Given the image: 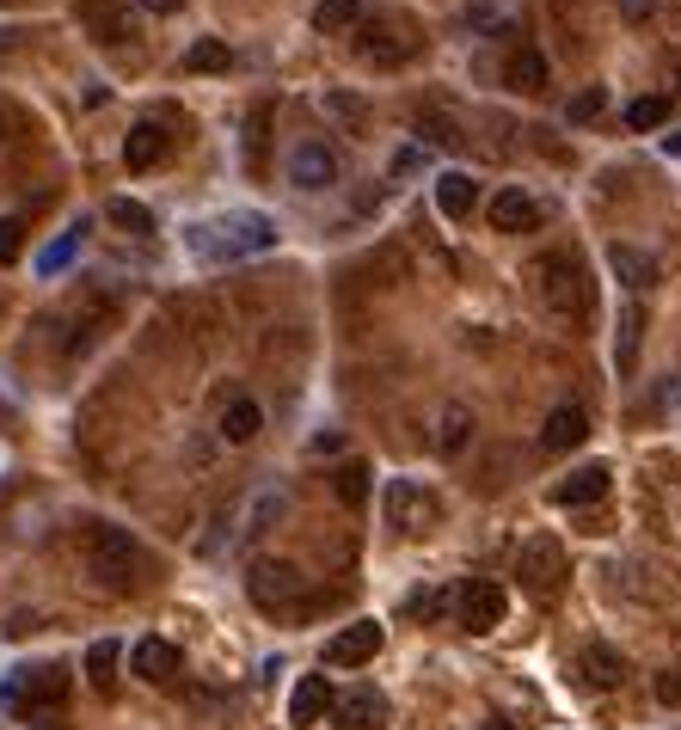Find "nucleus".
Masks as SVG:
<instances>
[{"instance_id":"obj_23","label":"nucleus","mask_w":681,"mask_h":730,"mask_svg":"<svg viewBox=\"0 0 681 730\" xmlns=\"http://www.w3.org/2000/svg\"><path fill=\"white\" fill-rule=\"evenodd\" d=\"M264 430V412H258V399H233L228 412H221V436H228L233 449H246L252 436Z\"/></svg>"},{"instance_id":"obj_16","label":"nucleus","mask_w":681,"mask_h":730,"mask_svg":"<svg viewBox=\"0 0 681 730\" xmlns=\"http://www.w3.org/2000/svg\"><path fill=\"white\" fill-rule=\"evenodd\" d=\"M129 663H136L141 682H154V687L178 682V651H172L166 638H141L136 651H129Z\"/></svg>"},{"instance_id":"obj_43","label":"nucleus","mask_w":681,"mask_h":730,"mask_svg":"<svg viewBox=\"0 0 681 730\" xmlns=\"http://www.w3.org/2000/svg\"><path fill=\"white\" fill-rule=\"evenodd\" d=\"M7 49H13V32H0V56H7Z\"/></svg>"},{"instance_id":"obj_22","label":"nucleus","mask_w":681,"mask_h":730,"mask_svg":"<svg viewBox=\"0 0 681 730\" xmlns=\"http://www.w3.org/2000/svg\"><path fill=\"white\" fill-rule=\"evenodd\" d=\"M466 436H473V412L466 405H442L436 412V454H461Z\"/></svg>"},{"instance_id":"obj_6","label":"nucleus","mask_w":681,"mask_h":730,"mask_svg":"<svg viewBox=\"0 0 681 730\" xmlns=\"http://www.w3.org/2000/svg\"><path fill=\"white\" fill-rule=\"evenodd\" d=\"M504 607H510V595L497 590L492 577H473V583L454 590V621H461L466 633H497V626H504Z\"/></svg>"},{"instance_id":"obj_31","label":"nucleus","mask_w":681,"mask_h":730,"mask_svg":"<svg viewBox=\"0 0 681 730\" xmlns=\"http://www.w3.org/2000/svg\"><path fill=\"white\" fill-rule=\"evenodd\" d=\"M638 326H645V320H638V308L620 313V344H614V362H620V369H633V362H638Z\"/></svg>"},{"instance_id":"obj_1","label":"nucleus","mask_w":681,"mask_h":730,"mask_svg":"<svg viewBox=\"0 0 681 730\" xmlns=\"http://www.w3.org/2000/svg\"><path fill=\"white\" fill-rule=\"evenodd\" d=\"M534 282H541L546 313H558V320H589V277H584V265H577V258L546 252L541 265H534Z\"/></svg>"},{"instance_id":"obj_26","label":"nucleus","mask_w":681,"mask_h":730,"mask_svg":"<svg viewBox=\"0 0 681 730\" xmlns=\"http://www.w3.org/2000/svg\"><path fill=\"white\" fill-rule=\"evenodd\" d=\"M362 19V0H320V13H313V32H350V25H357Z\"/></svg>"},{"instance_id":"obj_8","label":"nucleus","mask_w":681,"mask_h":730,"mask_svg":"<svg viewBox=\"0 0 681 730\" xmlns=\"http://www.w3.org/2000/svg\"><path fill=\"white\" fill-rule=\"evenodd\" d=\"M388 522L400 534H424L436 522V498L418 479H388Z\"/></svg>"},{"instance_id":"obj_27","label":"nucleus","mask_w":681,"mask_h":730,"mask_svg":"<svg viewBox=\"0 0 681 730\" xmlns=\"http://www.w3.org/2000/svg\"><path fill=\"white\" fill-rule=\"evenodd\" d=\"M86 675H93L99 694H111V687H117V645H111V638H99L93 651H86Z\"/></svg>"},{"instance_id":"obj_7","label":"nucleus","mask_w":681,"mask_h":730,"mask_svg":"<svg viewBox=\"0 0 681 730\" xmlns=\"http://www.w3.org/2000/svg\"><path fill=\"white\" fill-rule=\"evenodd\" d=\"M246 590H252V602H258V607H295V595L308 590V577L295 571L289 559H252Z\"/></svg>"},{"instance_id":"obj_17","label":"nucleus","mask_w":681,"mask_h":730,"mask_svg":"<svg viewBox=\"0 0 681 730\" xmlns=\"http://www.w3.org/2000/svg\"><path fill=\"white\" fill-rule=\"evenodd\" d=\"M332 682H325V675H301V682H295V694H289V718L295 725H320L325 712H332Z\"/></svg>"},{"instance_id":"obj_21","label":"nucleus","mask_w":681,"mask_h":730,"mask_svg":"<svg viewBox=\"0 0 681 730\" xmlns=\"http://www.w3.org/2000/svg\"><path fill=\"white\" fill-rule=\"evenodd\" d=\"M473 197H480V185H473L466 172H442V178H436V209H442L449 221L473 216Z\"/></svg>"},{"instance_id":"obj_4","label":"nucleus","mask_w":681,"mask_h":730,"mask_svg":"<svg viewBox=\"0 0 681 730\" xmlns=\"http://www.w3.org/2000/svg\"><path fill=\"white\" fill-rule=\"evenodd\" d=\"M68 669L62 663H37V669H13V682L0 687V706L7 712H49L68 699Z\"/></svg>"},{"instance_id":"obj_2","label":"nucleus","mask_w":681,"mask_h":730,"mask_svg":"<svg viewBox=\"0 0 681 730\" xmlns=\"http://www.w3.org/2000/svg\"><path fill=\"white\" fill-rule=\"evenodd\" d=\"M264 246H277V228L264 216H252V209L197 228V252H209V258H240V252H264Z\"/></svg>"},{"instance_id":"obj_9","label":"nucleus","mask_w":681,"mask_h":730,"mask_svg":"<svg viewBox=\"0 0 681 730\" xmlns=\"http://www.w3.org/2000/svg\"><path fill=\"white\" fill-rule=\"evenodd\" d=\"M289 185H301V190L338 185V154H332L325 141H301V148L289 154Z\"/></svg>"},{"instance_id":"obj_38","label":"nucleus","mask_w":681,"mask_h":730,"mask_svg":"<svg viewBox=\"0 0 681 730\" xmlns=\"http://www.w3.org/2000/svg\"><path fill=\"white\" fill-rule=\"evenodd\" d=\"M80 233H86V228H68V233H62V240H56V246H49V252H44V270H62V265H68V258H74V246H80Z\"/></svg>"},{"instance_id":"obj_25","label":"nucleus","mask_w":681,"mask_h":730,"mask_svg":"<svg viewBox=\"0 0 681 730\" xmlns=\"http://www.w3.org/2000/svg\"><path fill=\"white\" fill-rule=\"evenodd\" d=\"M282 510H289V498H282V491H258V498H252V510H246V529H240V541H258V534L270 529Z\"/></svg>"},{"instance_id":"obj_3","label":"nucleus","mask_w":681,"mask_h":730,"mask_svg":"<svg viewBox=\"0 0 681 730\" xmlns=\"http://www.w3.org/2000/svg\"><path fill=\"white\" fill-rule=\"evenodd\" d=\"M136 565H141V553L124 529H111V522H93V529H86V571H93L105 590H129Z\"/></svg>"},{"instance_id":"obj_19","label":"nucleus","mask_w":681,"mask_h":730,"mask_svg":"<svg viewBox=\"0 0 681 730\" xmlns=\"http://www.w3.org/2000/svg\"><path fill=\"white\" fill-rule=\"evenodd\" d=\"M589 436V418L577 412V405H558L553 418H546V430H541V449L546 454H565V449H577Z\"/></svg>"},{"instance_id":"obj_41","label":"nucleus","mask_w":681,"mask_h":730,"mask_svg":"<svg viewBox=\"0 0 681 730\" xmlns=\"http://www.w3.org/2000/svg\"><path fill=\"white\" fill-rule=\"evenodd\" d=\"M19 129V117H13V105H0V148H7V136Z\"/></svg>"},{"instance_id":"obj_18","label":"nucleus","mask_w":681,"mask_h":730,"mask_svg":"<svg viewBox=\"0 0 681 730\" xmlns=\"http://www.w3.org/2000/svg\"><path fill=\"white\" fill-rule=\"evenodd\" d=\"M166 148H172V136L160 124H136V129H129V141H124V166L129 172H148V166L166 160Z\"/></svg>"},{"instance_id":"obj_37","label":"nucleus","mask_w":681,"mask_h":730,"mask_svg":"<svg viewBox=\"0 0 681 730\" xmlns=\"http://www.w3.org/2000/svg\"><path fill=\"white\" fill-rule=\"evenodd\" d=\"M19 246H25V221H13V216H7V221H0V265H13V258H19Z\"/></svg>"},{"instance_id":"obj_32","label":"nucleus","mask_w":681,"mask_h":730,"mask_svg":"<svg viewBox=\"0 0 681 730\" xmlns=\"http://www.w3.org/2000/svg\"><path fill=\"white\" fill-rule=\"evenodd\" d=\"M185 68H197V74H216V68H228V44H221V37H203V44H191Z\"/></svg>"},{"instance_id":"obj_5","label":"nucleus","mask_w":681,"mask_h":730,"mask_svg":"<svg viewBox=\"0 0 681 730\" xmlns=\"http://www.w3.org/2000/svg\"><path fill=\"white\" fill-rule=\"evenodd\" d=\"M516 577H522V590L534 595V602H553L558 583H565V546H558L553 534L522 541V553H516Z\"/></svg>"},{"instance_id":"obj_28","label":"nucleus","mask_w":681,"mask_h":730,"mask_svg":"<svg viewBox=\"0 0 681 730\" xmlns=\"http://www.w3.org/2000/svg\"><path fill=\"white\" fill-rule=\"evenodd\" d=\"M449 607H454V590H442V583H436V590L405 595V614H412V621H442Z\"/></svg>"},{"instance_id":"obj_36","label":"nucleus","mask_w":681,"mask_h":730,"mask_svg":"<svg viewBox=\"0 0 681 730\" xmlns=\"http://www.w3.org/2000/svg\"><path fill=\"white\" fill-rule=\"evenodd\" d=\"M418 129H424V136H430V141H436V148H461V129H454V124H449V117H442V111H430V117H424V124H418Z\"/></svg>"},{"instance_id":"obj_33","label":"nucleus","mask_w":681,"mask_h":730,"mask_svg":"<svg viewBox=\"0 0 681 730\" xmlns=\"http://www.w3.org/2000/svg\"><path fill=\"white\" fill-rule=\"evenodd\" d=\"M325 111H332V117H338L350 136H362V117H369V111H362L357 93H325Z\"/></svg>"},{"instance_id":"obj_15","label":"nucleus","mask_w":681,"mask_h":730,"mask_svg":"<svg viewBox=\"0 0 681 730\" xmlns=\"http://www.w3.org/2000/svg\"><path fill=\"white\" fill-rule=\"evenodd\" d=\"M577 675H584L589 687H620L626 682V657L614 651V645H584V651H577Z\"/></svg>"},{"instance_id":"obj_20","label":"nucleus","mask_w":681,"mask_h":730,"mask_svg":"<svg viewBox=\"0 0 681 730\" xmlns=\"http://www.w3.org/2000/svg\"><path fill=\"white\" fill-rule=\"evenodd\" d=\"M608 270H614L626 289H638V296H645L650 282H657V265H650L638 246H608Z\"/></svg>"},{"instance_id":"obj_30","label":"nucleus","mask_w":681,"mask_h":730,"mask_svg":"<svg viewBox=\"0 0 681 730\" xmlns=\"http://www.w3.org/2000/svg\"><path fill=\"white\" fill-rule=\"evenodd\" d=\"M111 221H117L124 233H136V240H148V233H154V216H148L141 202H129V197H117V202H111Z\"/></svg>"},{"instance_id":"obj_40","label":"nucleus","mask_w":681,"mask_h":730,"mask_svg":"<svg viewBox=\"0 0 681 730\" xmlns=\"http://www.w3.org/2000/svg\"><path fill=\"white\" fill-rule=\"evenodd\" d=\"M657 694H663V699H681V669H663V675H657Z\"/></svg>"},{"instance_id":"obj_14","label":"nucleus","mask_w":681,"mask_h":730,"mask_svg":"<svg viewBox=\"0 0 681 730\" xmlns=\"http://www.w3.org/2000/svg\"><path fill=\"white\" fill-rule=\"evenodd\" d=\"M541 216H546V209H541L534 197H528L522 185H510V190H497V197H492V228H497V233L541 228Z\"/></svg>"},{"instance_id":"obj_45","label":"nucleus","mask_w":681,"mask_h":730,"mask_svg":"<svg viewBox=\"0 0 681 730\" xmlns=\"http://www.w3.org/2000/svg\"><path fill=\"white\" fill-rule=\"evenodd\" d=\"M663 148H669V154H681V136H669V141H663Z\"/></svg>"},{"instance_id":"obj_11","label":"nucleus","mask_w":681,"mask_h":730,"mask_svg":"<svg viewBox=\"0 0 681 730\" xmlns=\"http://www.w3.org/2000/svg\"><path fill=\"white\" fill-rule=\"evenodd\" d=\"M374 651H381V626L357 621V626H344V633L325 645V663H332V669H357V663H369Z\"/></svg>"},{"instance_id":"obj_29","label":"nucleus","mask_w":681,"mask_h":730,"mask_svg":"<svg viewBox=\"0 0 681 730\" xmlns=\"http://www.w3.org/2000/svg\"><path fill=\"white\" fill-rule=\"evenodd\" d=\"M338 498L350 503V510H362V503H369V466H362V461H344L338 466Z\"/></svg>"},{"instance_id":"obj_13","label":"nucleus","mask_w":681,"mask_h":730,"mask_svg":"<svg viewBox=\"0 0 681 730\" xmlns=\"http://www.w3.org/2000/svg\"><path fill=\"white\" fill-rule=\"evenodd\" d=\"M608 485H614V473H608L602 461H589V466H577L572 479L553 491V503L558 510H584V503H602L608 498Z\"/></svg>"},{"instance_id":"obj_10","label":"nucleus","mask_w":681,"mask_h":730,"mask_svg":"<svg viewBox=\"0 0 681 730\" xmlns=\"http://www.w3.org/2000/svg\"><path fill=\"white\" fill-rule=\"evenodd\" d=\"M362 56H369V62H405V56H412V49H418V37H412V32H405V25H400V19H374V25H369V32H362Z\"/></svg>"},{"instance_id":"obj_34","label":"nucleus","mask_w":681,"mask_h":730,"mask_svg":"<svg viewBox=\"0 0 681 730\" xmlns=\"http://www.w3.org/2000/svg\"><path fill=\"white\" fill-rule=\"evenodd\" d=\"M626 124L633 129H657V124H669V99H633V105H626Z\"/></svg>"},{"instance_id":"obj_35","label":"nucleus","mask_w":681,"mask_h":730,"mask_svg":"<svg viewBox=\"0 0 681 730\" xmlns=\"http://www.w3.org/2000/svg\"><path fill=\"white\" fill-rule=\"evenodd\" d=\"M602 105H608L602 86H584V93L572 99V111H565V117H572V124H589V117H602Z\"/></svg>"},{"instance_id":"obj_12","label":"nucleus","mask_w":681,"mask_h":730,"mask_svg":"<svg viewBox=\"0 0 681 730\" xmlns=\"http://www.w3.org/2000/svg\"><path fill=\"white\" fill-rule=\"evenodd\" d=\"M332 725L338 730H381L388 725V699L374 694V687H357V694L332 699Z\"/></svg>"},{"instance_id":"obj_39","label":"nucleus","mask_w":681,"mask_h":730,"mask_svg":"<svg viewBox=\"0 0 681 730\" xmlns=\"http://www.w3.org/2000/svg\"><path fill=\"white\" fill-rule=\"evenodd\" d=\"M620 7V19H626V25H645L650 13H657V0H614Z\"/></svg>"},{"instance_id":"obj_44","label":"nucleus","mask_w":681,"mask_h":730,"mask_svg":"<svg viewBox=\"0 0 681 730\" xmlns=\"http://www.w3.org/2000/svg\"><path fill=\"white\" fill-rule=\"evenodd\" d=\"M485 730H510V725H504V718H485Z\"/></svg>"},{"instance_id":"obj_24","label":"nucleus","mask_w":681,"mask_h":730,"mask_svg":"<svg viewBox=\"0 0 681 730\" xmlns=\"http://www.w3.org/2000/svg\"><path fill=\"white\" fill-rule=\"evenodd\" d=\"M510 86H522V93H546V56L541 49H516L510 56Z\"/></svg>"},{"instance_id":"obj_42","label":"nucleus","mask_w":681,"mask_h":730,"mask_svg":"<svg viewBox=\"0 0 681 730\" xmlns=\"http://www.w3.org/2000/svg\"><path fill=\"white\" fill-rule=\"evenodd\" d=\"M141 7H148V13H178L185 0H141Z\"/></svg>"}]
</instances>
